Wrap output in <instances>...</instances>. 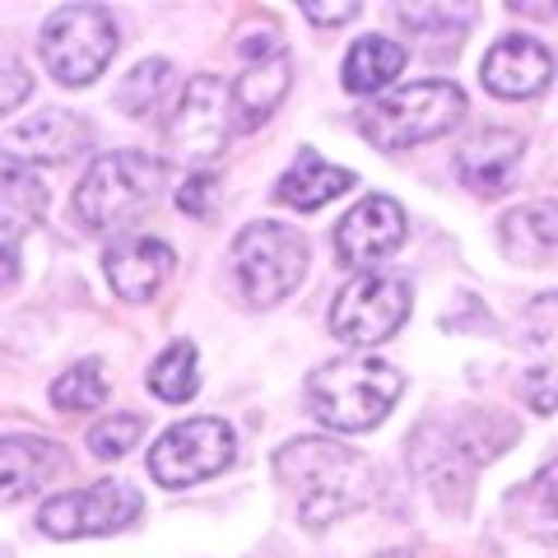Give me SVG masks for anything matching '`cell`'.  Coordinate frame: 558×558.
Masks as SVG:
<instances>
[{
  "label": "cell",
  "instance_id": "1",
  "mask_svg": "<svg viewBox=\"0 0 558 558\" xmlns=\"http://www.w3.org/2000/svg\"><path fill=\"white\" fill-rule=\"evenodd\" d=\"M275 475L293 488L299 517L312 531H322V526H330V521L359 512L363 502L373 498L368 457H359L354 447L326 442V438H299V442L279 447Z\"/></svg>",
  "mask_w": 558,
  "mask_h": 558
},
{
  "label": "cell",
  "instance_id": "2",
  "mask_svg": "<svg viewBox=\"0 0 558 558\" xmlns=\"http://www.w3.org/2000/svg\"><path fill=\"white\" fill-rule=\"evenodd\" d=\"M400 387H405V377L391 363H381L373 354H354V359L326 363V368L307 377V405L326 428L363 433L387 418Z\"/></svg>",
  "mask_w": 558,
  "mask_h": 558
},
{
  "label": "cell",
  "instance_id": "3",
  "mask_svg": "<svg viewBox=\"0 0 558 558\" xmlns=\"http://www.w3.org/2000/svg\"><path fill=\"white\" fill-rule=\"evenodd\" d=\"M168 168L154 154L140 149H117L94 159V168L84 172V182L75 186V215L84 229L94 233H112L126 229L131 219H140L145 209L159 201Z\"/></svg>",
  "mask_w": 558,
  "mask_h": 558
},
{
  "label": "cell",
  "instance_id": "4",
  "mask_svg": "<svg viewBox=\"0 0 558 558\" xmlns=\"http://www.w3.org/2000/svg\"><path fill=\"white\" fill-rule=\"evenodd\" d=\"M461 117H465V94L457 84L424 80V84H410V89H396L381 102H373L359 126L377 149L396 154V149H410V145H424V140L457 131Z\"/></svg>",
  "mask_w": 558,
  "mask_h": 558
},
{
  "label": "cell",
  "instance_id": "5",
  "mask_svg": "<svg viewBox=\"0 0 558 558\" xmlns=\"http://www.w3.org/2000/svg\"><path fill=\"white\" fill-rule=\"evenodd\" d=\"M307 270V242L299 229L275 219L247 223L233 242V275L238 289L252 307H270L279 299H289L299 289V279Z\"/></svg>",
  "mask_w": 558,
  "mask_h": 558
},
{
  "label": "cell",
  "instance_id": "6",
  "mask_svg": "<svg viewBox=\"0 0 558 558\" xmlns=\"http://www.w3.org/2000/svg\"><path fill=\"white\" fill-rule=\"evenodd\" d=\"M38 51L65 89H84L117 57V24L102 5H65L43 24Z\"/></svg>",
  "mask_w": 558,
  "mask_h": 558
},
{
  "label": "cell",
  "instance_id": "7",
  "mask_svg": "<svg viewBox=\"0 0 558 558\" xmlns=\"http://www.w3.org/2000/svg\"><path fill=\"white\" fill-rule=\"evenodd\" d=\"M145 512V498L121 480H102L89 488H70L43 502L38 526L51 539H84V535H117Z\"/></svg>",
  "mask_w": 558,
  "mask_h": 558
},
{
  "label": "cell",
  "instance_id": "8",
  "mask_svg": "<svg viewBox=\"0 0 558 558\" xmlns=\"http://www.w3.org/2000/svg\"><path fill=\"white\" fill-rule=\"evenodd\" d=\"M233 465V428L223 418H186L172 424L149 451V475L163 488H186L215 480Z\"/></svg>",
  "mask_w": 558,
  "mask_h": 558
},
{
  "label": "cell",
  "instance_id": "9",
  "mask_svg": "<svg viewBox=\"0 0 558 558\" xmlns=\"http://www.w3.org/2000/svg\"><path fill=\"white\" fill-rule=\"evenodd\" d=\"M238 131L233 121V84L219 75H196L178 98V112L168 117V145L186 163H205L223 154L229 135Z\"/></svg>",
  "mask_w": 558,
  "mask_h": 558
},
{
  "label": "cell",
  "instance_id": "10",
  "mask_svg": "<svg viewBox=\"0 0 558 558\" xmlns=\"http://www.w3.org/2000/svg\"><path fill=\"white\" fill-rule=\"evenodd\" d=\"M410 317V284L396 275H359L330 307V330L344 344H381Z\"/></svg>",
  "mask_w": 558,
  "mask_h": 558
},
{
  "label": "cell",
  "instance_id": "11",
  "mask_svg": "<svg viewBox=\"0 0 558 558\" xmlns=\"http://www.w3.org/2000/svg\"><path fill=\"white\" fill-rule=\"evenodd\" d=\"M242 51V75L233 80V121L238 131H256L260 121H270V112L284 102L289 84H293V61L289 47L279 43V33H247L238 43Z\"/></svg>",
  "mask_w": 558,
  "mask_h": 558
},
{
  "label": "cell",
  "instance_id": "12",
  "mask_svg": "<svg viewBox=\"0 0 558 558\" xmlns=\"http://www.w3.org/2000/svg\"><path fill=\"white\" fill-rule=\"evenodd\" d=\"M89 121L80 112H65V108H43L33 112L20 126L0 131V159H14V163H65L75 154L89 149Z\"/></svg>",
  "mask_w": 558,
  "mask_h": 558
},
{
  "label": "cell",
  "instance_id": "13",
  "mask_svg": "<svg viewBox=\"0 0 558 558\" xmlns=\"http://www.w3.org/2000/svg\"><path fill=\"white\" fill-rule=\"evenodd\" d=\"M405 242V209L391 196H368L359 201L336 229V256L344 266H377Z\"/></svg>",
  "mask_w": 558,
  "mask_h": 558
},
{
  "label": "cell",
  "instance_id": "14",
  "mask_svg": "<svg viewBox=\"0 0 558 558\" xmlns=\"http://www.w3.org/2000/svg\"><path fill=\"white\" fill-rule=\"evenodd\" d=\"M102 270H108V284L117 289V299L126 303H145L163 289V279L172 275V247L159 238L131 233L108 247L102 256Z\"/></svg>",
  "mask_w": 558,
  "mask_h": 558
},
{
  "label": "cell",
  "instance_id": "15",
  "mask_svg": "<svg viewBox=\"0 0 558 558\" xmlns=\"http://www.w3.org/2000/svg\"><path fill=\"white\" fill-rule=\"evenodd\" d=\"M480 75L498 98H531L549 84L554 57L535 38H498L488 47Z\"/></svg>",
  "mask_w": 558,
  "mask_h": 558
},
{
  "label": "cell",
  "instance_id": "16",
  "mask_svg": "<svg viewBox=\"0 0 558 558\" xmlns=\"http://www.w3.org/2000/svg\"><path fill=\"white\" fill-rule=\"evenodd\" d=\"M521 135L517 131H480L470 145L457 154V178L480 191V196H502L517 182L521 168Z\"/></svg>",
  "mask_w": 558,
  "mask_h": 558
},
{
  "label": "cell",
  "instance_id": "17",
  "mask_svg": "<svg viewBox=\"0 0 558 558\" xmlns=\"http://www.w3.org/2000/svg\"><path fill=\"white\" fill-rule=\"evenodd\" d=\"M65 470V457L47 438H0V502L33 498Z\"/></svg>",
  "mask_w": 558,
  "mask_h": 558
},
{
  "label": "cell",
  "instance_id": "18",
  "mask_svg": "<svg viewBox=\"0 0 558 558\" xmlns=\"http://www.w3.org/2000/svg\"><path fill=\"white\" fill-rule=\"evenodd\" d=\"M498 238L517 266H549L558 260V201H531L512 209L498 223Z\"/></svg>",
  "mask_w": 558,
  "mask_h": 558
},
{
  "label": "cell",
  "instance_id": "19",
  "mask_svg": "<svg viewBox=\"0 0 558 558\" xmlns=\"http://www.w3.org/2000/svg\"><path fill=\"white\" fill-rule=\"evenodd\" d=\"M349 186H354V172L326 163L317 149H303L299 159H293V168L279 178L275 196L284 201L289 209H322L326 201H336L340 191H349Z\"/></svg>",
  "mask_w": 558,
  "mask_h": 558
},
{
  "label": "cell",
  "instance_id": "20",
  "mask_svg": "<svg viewBox=\"0 0 558 558\" xmlns=\"http://www.w3.org/2000/svg\"><path fill=\"white\" fill-rule=\"evenodd\" d=\"M405 57L410 51L391 38H359L340 65V80H344L349 94H377L405 70Z\"/></svg>",
  "mask_w": 558,
  "mask_h": 558
},
{
  "label": "cell",
  "instance_id": "21",
  "mask_svg": "<svg viewBox=\"0 0 558 558\" xmlns=\"http://www.w3.org/2000/svg\"><path fill=\"white\" fill-rule=\"evenodd\" d=\"M47 215V186L24 168L0 172V242L24 238Z\"/></svg>",
  "mask_w": 558,
  "mask_h": 558
},
{
  "label": "cell",
  "instance_id": "22",
  "mask_svg": "<svg viewBox=\"0 0 558 558\" xmlns=\"http://www.w3.org/2000/svg\"><path fill=\"white\" fill-rule=\"evenodd\" d=\"M149 391L168 400V405H186L191 396L201 391V363H196V344L191 340H178L168 344L149 368Z\"/></svg>",
  "mask_w": 558,
  "mask_h": 558
},
{
  "label": "cell",
  "instance_id": "23",
  "mask_svg": "<svg viewBox=\"0 0 558 558\" xmlns=\"http://www.w3.org/2000/svg\"><path fill=\"white\" fill-rule=\"evenodd\" d=\"M517 512H521V526H526L535 539H558V461L545 465L526 488H521Z\"/></svg>",
  "mask_w": 558,
  "mask_h": 558
},
{
  "label": "cell",
  "instance_id": "24",
  "mask_svg": "<svg viewBox=\"0 0 558 558\" xmlns=\"http://www.w3.org/2000/svg\"><path fill=\"white\" fill-rule=\"evenodd\" d=\"M108 400V373H102L98 359H84L75 363L70 373H61L51 381V405L65 410V414H84V410H98Z\"/></svg>",
  "mask_w": 558,
  "mask_h": 558
},
{
  "label": "cell",
  "instance_id": "25",
  "mask_svg": "<svg viewBox=\"0 0 558 558\" xmlns=\"http://www.w3.org/2000/svg\"><path fill=\"white\" fill-rule=\"evenodd\" d=\"M396 20L405 24L414 38H428V43H461V33L475 20V5H400Z\"/></svg>",
  "mask_w": 558,
  "mask_h": 558
},
{
  "label": "cell",
  "instance_id": "26",
  "mask_svg": "<svg viewBox=\"0 0 558 558\" xmlns=\"http://www.w3.org/2000/svg\"><path fill=\"white\" fill-rule=\"evenodd\" d=\"M168 84H172V65L168 61H140L126 80H121V89H117V108L126 112V117H149L154 108L163 102L168 94Z\"/></svg>",
  "mask_w": 558,
  "mask_h": 558
},
{
  "label": "cell",
  "instance_id": "27",
  "mask_svg": "<svg viewBox=\"0 0 558 558\" xmlns=\"http://www.w3.org/2000/svg\"><path fill=\"white\" fill-rule=\"evenodd\" d=\"M140 433H145V418L140 414H108L102 424L89 428V451L98 461H121L140 442Z\"/></svg>",
  "mask_w": 558,
  "mask_h": 558
},
{
  "label": "cell",
  "instance_id": "28",
  "mask_svg": "<svg viewBox=\"0 0 558 558\" xmlns=\"http://www.w3.org/2000/svg\"><path fill=\"white\" fill-rule=\"evenodd\" d=\"M215 201H219V178L215 172H191V178L178 186V209L191 219H209L215 215Z\"/></svg>",
  "mask_w": 558,
  "mask_h": 558
},
{
  "label": "cell",
  "instance_id": "29",
  "mask_svg": "<svg viewBox=\"0 0 558 558\" xmlns=\"http://www.w3.org/2000/svg\"><path fill=\"white\" fill-rule=\"evenodd\" d=\"M521 396L535 414H554L558 410V363H545V368H531L526 381H521Z\"/></svg>",
  "mask_w": 558,
  "mask_h": 558
},
{
  "label": "cell",
  "instance_id": "30",
  "mask_svg": "<svg viewBox=\"0 0 558 558\" xmlns=\"http://www.w3.org/2000/svg\"><path fill=\"white\" fill-rule=\"evenodd\" d=\"M28 94H33L28 65H24V61H14V57H0V117H10Z\"/></svg>",
  "mask_w": 558,
  "mask_h": 558
},
{
  "label": "cell",
  "instance_id": "31",
  "mask_svg": "<svg viewBox=\"0 0 558 558\" xmlns=\"http://www.w3.org/2000/svg\"><path fill=\"white\" fill-rule=\"evenodd\" d=\"M303 14L312 24H344L359 14V5H303Z\"/></svg>",
  "mask_w": 558,
  "mask_h": 558
},
{
  "label": "cell",
  "instance_id": "32",
  "mask_svg": "<svg viewBox=\"0 0 558 558\" xmlns=\"http://www.w3.org/2000/svg\"><path fill=\"white\" fill-rule=\"evenodd\" d=\"M14 279H20V260H14V252L0 247V289L14 284Z\"/></svg>",
  "mask_w": 558,
  "mask_h": 558
}]
</instances>
